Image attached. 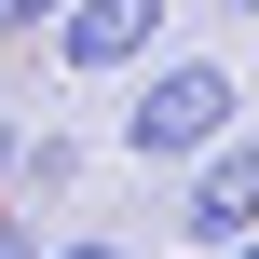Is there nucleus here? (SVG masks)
I'll return each instance as SVG.
<instances>
[{"label": "nucleus", "mask_w": 259, "mask_h": 259, "mask_svg": "<svg viewBox=\"0 0 259 259\" xmlns=\"http://www.w3.org/2000/svg\"><path fill=\"white\" fill-rule=\"evenodd\" d=\"M232 123H246V82H232L219 55H150V68L123 82L109 150H123V164H178V178H191V164L232 137Z\"/></svg>", "instance_id": "f257e3e1"}, {"label": "nucleus", "mask_w": 259, "mask_h": 259, "mask_svg": "<svg viewBox=\"0 0 259 259\" xmlns=\"http://www.w3.org/2000/svg\"><path fill=\"white\" fill-rule=\"evenodd\" d=\"M164 14H178V0H68V14H55V68H68V82H137V68L164 55Z\"/></svg>", "instance_id": "f03ea898"}, {"label": "nucleus", "mask_w": 259, "mask_h": 259, "mask_svg": "<svg viewBox=\"0 0 259 259\" xmlns=\"http://www.w3.org/2000/svg\"><path fill=\"white\" fill-rule=\"evenodd\" d=\"M164 232H178V246H205V259L259 232V137H246V123H232V137L178 178V219H164Z\"/></svg>", "instance_id": "7ed1b4c3"}, {"label": "nucleus", "mask_w": 259, "mask_h": 259, "mask_svg": "<svg viewBox=\"0 0 259 259\" xmlns=\"http://www.w3.org/2000/svg\"><path fill=\"white\" fill-rule=\"evenodd\" d=\"M68 178H82V150H68V137H55V123H41V137H27V150H14V191H27V205H55V191H68Z\"/></svg>", "instance_id": "20e7f679"}, {"label": "nucleus", "mask_w": 259, "mask_h": 259, "mask_svg": "<svg viewBox=\"0 0 259 259\" xmlns=\"http://www.w3.org/2000/svg\"><path fill=\"white\" fill-rule=\"evenodd\" d=\"M55 14L68 0H0V41H55Z\"/></svg>", "instance_id": "39448f33"}, {"label": "nucleus", "mask_w": 259, "mask_h": 259, "mask_svg": "<svg viewBox=\"0 0 259 259\" xmlns=\"http://www.w3.org/2000/svg\"><path fill=\"white\" fill-rule=\"evenodd\" d=\"M41 259H137V246H123V232H55Z\"/></svg>", "instance_id": "423d86ee"}, {"label": "nucleus", "mask_w": 259, "mask_h": 259, "mask_svg": "<svg viewBox=\"0 0 259 259\" xmlns=\"http://www.w3.org/2000/svg\"><path fill=\"white\" fill-rule=\"evenodd\" d=\"M41 246H55L41 219H0V259H41Z\"/></svg>", "instance_id": "0eeeda50"}, {"label": "nucleus", "mask_w": 259, "mask_h": 259, "mask_svg": "<svg viewBox=\"0 0 259 259\" xmlns=\"http://www.w3.org/2000/svg\"><path fill=\"white\" fill-rule=\"evenodd\" d=\"M14 150H27V123H14V109H0V191H14Z\"/></svg>", "instance_id": "6e6552de"}, {"label": "nucleus", "mask_w": 259, "mask_h": 259, "mask_svg": "<svg viewBox=\"0 0 259 259\" xmlns=\"http://www.w3.org/2000/svg\"><path fill=\"white\" fill-rule=\"evenodd\" d=\"M219 259H259V232H246V246H219Z\"/></svg>", "instance_id": "1a4fd4ad"}, {"label": "nucleus", "mask_w": 259, "mask_h": 259, "mask_svg": "<svg viewBox=\"0 0 259 259\" xmlns=\"http://www.w3.org/2000/svg\"><path fill=\"white\" fill-rule=\"evenodd\" d=\"M246 14H259V0H246Z\"/></svg>", "instance_id": "9d476101"}]
</instances>
